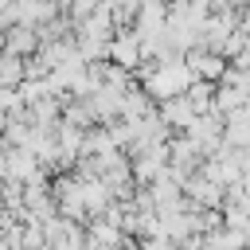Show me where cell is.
Masks as SVG:
<instances>
[{"instance_id": "obj_1", "label": "cell", "mask_w": 250, "mask_h": 250, "mask_svg": "<svg viewBox=\"0 0 250 250\" xmlns=\"http://www.w3.org/2000/svg\"><path fill=\"white\" fill-rule=\"evenodd\" d=\"M55 4H66V0H55Z\"/></svg>"}]
</instances>
